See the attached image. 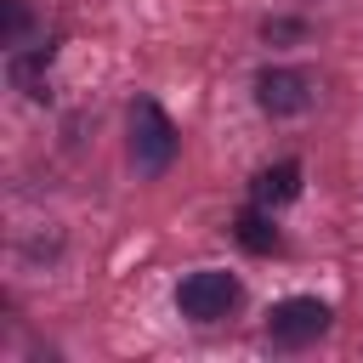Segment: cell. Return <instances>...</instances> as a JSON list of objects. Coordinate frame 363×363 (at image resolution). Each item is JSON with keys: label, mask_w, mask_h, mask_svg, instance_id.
Returning a JSON list of instances; mask_svg holds the SVG:
<instances>
[{"label": "cell", "mask_w": 363, "mask_h": 363, "mask_svg": "<svg viewBox=\"0 0 363 363\" xmlns=\"http://www.w3.org/2000/svg\"><path fill=\"white\" fill-rule=\"evenodd\" d=\"M323 329H329V306L312 301V295H289V301H278L267 312V335L278 346H312Z\"/></svg>", "instance_id": "obj_3"}, {"label": "cell", "mask_w": 363, "mask_h": 363, "mask_svg": "<svg viewBox=\"0 0 363 363\" xmlns=\"http://www.w3.org/2000/svg\"><path fill=\"white\" fill-rule=\"evenodd\" d=\"M0 11H6V45H23V34H28V6H23V0H0Z\"/></svg>", "instance_id": "obj_8"}, {"label": "cell", "mask_w": 363, "mask_h": 363, "mask_svg": "<svg viewBox=\"0 0 363 363\" xmlns=\"http://www.w3.org/2000/svg\"><path fill=\"white\" fill-rule=\"evenodd\" d=\"M255 102H261L272 119L306 113V108H312V79H306L301 68H267V74L255 79Z\"/></svg>", "instance_id": "obj_4"}, {"label": "cell", "mask_w": 363, "mask_h": 363, "mask_svg": "<svg viewBox=\"0 0 363 363\" xmlns=\"http://www.w3.org/2000/svg\"><path fill=\"white\" fill-rule=\"evenodd\" d=\"M250 193H255V204H261V210H278V204H289V199L301 193V164H295V159H284V164H267V170L255 176V187H250Z\"/></svg>", "instance_id": "obj_5"}, {"label": "cell", "mask_w": 363, "mask_h": 363, "mask_svg": "<svg viewBox=\"0 0 363 363\" xmlns=\"http://www.w3.org/2000/svg\"><path fill=\"white\" fill-rule=\"evenodd\" d=\"M45 62H51V45H40V51H17V57H11V79H17V91H28V96H45V91H40V74H45Z\"/></svg>", "instance_id": "obj_7"}, {"label": "cell", "mask_w": 363, "mask_h": 363, "mask_svg": "<svg viewBox=\"0 0 363 363\" xmlns=\"http://www.w3.org/2000/svg\"><path fill=\"white\" fill-rule=\"evenodd\" d=\"M233 238H238L244 250H255V255L278 250V227H272L261 210H238V216H233Z\"/></svg>", "instance_id": "obj_6"}, {"label": "cell", "mask_w": 363, "mask_h": 363, "mask_svg": "<svg viewBox=\"0 0 363 363\" xmlns=\"http://www.w3.org/2000/svg\"><path fill=\"white\" fill-rule=\"evenodd\" d=\"M238 306V278L221 272V267H204V272H187L176 284V312L193 318V323H216Z\"/></svg>", "instance_id": "obj_2"}, {"label": "cell", "mask_w": 363, "mask_h": 363, "mask_svg": "<svg viewBox=\"0 0 363 363\" xmlns=\"http://www.w3.org/2000/svg\"><path fill=\"white\" fill-rule=\"evenodd\" d=\"M130 159H136L142 176H164L170 159H176V125L153 96L130 102Z\"/></svg>", "instance_id": "obj_1"}]
</instances>
